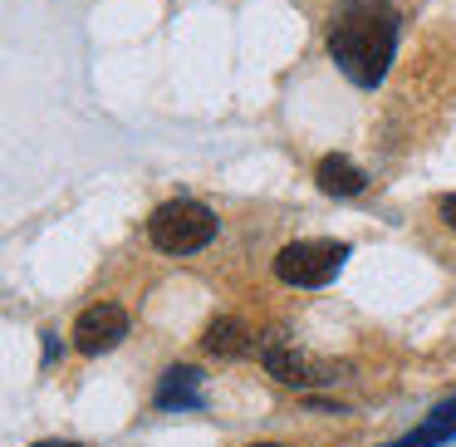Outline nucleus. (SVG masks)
<instances>
[{"mask_svg": "<svg viewBox=\"0 0 456 447\" xmlns=\"http://www.w3.org/2000/svg\"><path fill=\"white\" fill-rule=\"evenodd\" d=\"M403 15L393 0H338L329 15V60L348 74L358 89H378L393 70Z\"/></svg>", "mask_w": 456, "mask_h": 447, "instance_id": "1", "label": "nucleus"}, {"mask_svg": "<svg viewBox=\"0 0 456 447\" xmlns=\"http://www.w3.org/2000/svg\"><path fill=\"white\" fill-rule=\"evenodd\" d=\"M211 236H216V211L207 202L172 197L148 217V241L167 256H191V251L211 246Z\"/></svg>", "mask_w": 456, "mask_h": 447, "instance_id": "2", "label": "nucleus"}, {"mask_svg": "<svg viewBox=\"0 0 456 447\" xmlns=\"http://www.w3.org/2000/svg\"><path fill=\"white\" fill-rule=\"evenodd\" d=\"M344 261H348L344 241H289V246L275 256V276L285 280V286L319 290L344 270Z\"/></svg>", "mask_w": 456, "mask_h": 447, "instance_id": "3", "label": "nucleus"}, {"mask_svg": "<svg viewBox=\"0 0 456 447\" xmlns=\"http://www.w3.org/2000/svg\"><path fill=\"white\" fill-rule=\"evenodd\" d=\"M123 335H128V315L113 300H99L74 319V349L79 354H109V349L123 344Z\"/></svg>", "mask_w": 456, "mask_h": 447, "instance_id": "4", "label": "nucleus"}, {"mask_svg": "<svg viewBox=\"0 0 456 447\" xmlns=\"http://www.w3.org/2000/svg\"><path fill=\"white\" fill-rule=\"evenodd\" d=\"M314 182H319L324 197H358V192L368 187V172L358 168L354 158H344V153H329V158H319Z\"/></svg>", "mask_w": 456, "mask_h": 447, "instance_id": "5", "label": "nucleus"}, {"mask_svg": "<svg viewBox=\"0 0 456 447\" xmlns=\"http://www.w3.org/2000/svg\"><path fill=\"white\" fill-rule=\"evenodd\" d=\"M201 344H207L211 354H221V359H240V354H250V349H256V335H250L246 319L221 315V319H211V325H207Z\"/></svg>", "mask_w": 456, "mask_h": 447, "instance_id": "6", "label": "nucleus"}, {"mask_svg": "<svg viewBox=\"0 0 456 447\" xmlns=\"http://www.w3.org/2000/svg\"><path fill=\"white\" fill-rule=\"evenodd\" d=\"M260 364L265 374H275L280 384H309V378H329V374H309V359L289 344H265L260 349Z\"/></svg>", "mask_w": 456, "mask_h": 447, "instance_id": "7", "label": "nucleus"}, {"mask_svg": "<svg viewBox=\"0 0 456 447\" xmlns=\"http://www.w3.org/2000/svg\"><path fill=\"white\" fill-rule=\"evenodd\" d=\"M201 374L197 368H167L162 374V384H158V408H197L201 403Z\"/></svg>", "mask_w": 456, "mask_h": 447, "instance_id": "8", "label": "nucleus"}, {"mask_svg": "<svg viewBox=\"0 0 456 447\" xmlns=\"http://www.w3.org/2000/svg\"><path fill=\"white\" fill-rule=\"evenodd\" d=\"M436 211H442V221L456 231V192H452V197H442V202H436Z\"/></svg>", "mask_w": 456, "mask_h": 447, "instance_id": "9", "label": "nucleus"}, {"mask_svg": "<svg viewBox=\"0 0 456 447\" xmlns=\"http://www.w3.org/2000/svg\"><path fill=\"white\" fill-rule=\"evenodd\" d=\"M30 447H79V443H30Z\"/></svg>", "mask_w": 456, "mask_h": 447, "instance_id": "10", "label": "nucleus"}, {"mask_svg": "<svg viewBox=\"0 0 456 447\" xmlns=\"http://www.w3.org/2000/svg\"><path fill=\"white\" fill-rule=\"evenodd\" d=\"M250 447H280V443H250Z\"/></svg>", "mask_w": 456, "mask_h": 447, "instance_id": "11", "label": "nucleus"}]
</instances>
